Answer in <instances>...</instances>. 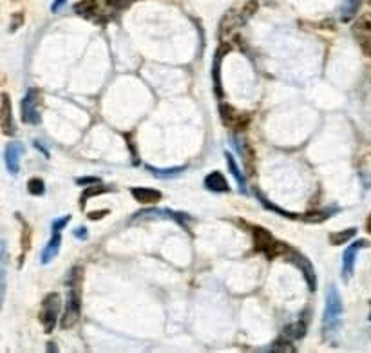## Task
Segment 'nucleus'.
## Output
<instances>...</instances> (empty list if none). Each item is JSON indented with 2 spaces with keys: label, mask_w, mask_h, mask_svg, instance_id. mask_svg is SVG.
Returning <instances> with one entry per match:
<instances>
[{
  "label": "nucleus",
  "mask_w": 371,
  "mask_h": 353,
  "mask_svg": "<svg viewBox=\"0 0 371 353\" xmlns=\"http://www.w3.org/2000/svg\"><path fill=\"white\" fill-rule=\"evenodd\" d=\"M343 297L339 294L335 285H330L326 290V306H324V315H323V335L324 339L330 343H335L337 339L339 330L343 325Z\"/></svg>",
  "instance_id": "obj_1"
},
{
  "label": "nucleus",
  "mask_w": 371,
  "mask_h": 353,
  "mask_svg": "<svg viewBox=\"0 0 371 353\" xmlns=\"http://www.w3.org/2000/svg\"><path fill=\"white\" fill-rule=\"evenodd\" d=\"M127 4L129 2H124V0H82L75 6V11L84 19L105 24L107 20L115 17L116 11H122Z\"/></svg>",
  "instance_id": "obj_2"
},
{
  "label": "nucleus",
  "mask_w": 371,
  "mask_h": 353,
  "mask_svg": "<svg viewBox=\"0 0 371 353\" xmlns=\"http://www.w3.org/2000/svg\"><path fill=\"white\" fill-rule=\"evenodd\" d=\"M252 238H254V245H256L257 252L265 254L268 259H276L279 256H288L290 249L283 245L281 241H277L274 236L268 232L267 229H263V227H254L252 230Z\"/></svg>",
  "instance_id": "obj_3"
},
{
  "label": "nucleus",
  "mask_w": 371,
  "mask_h": 353,
  "mask_svg": "<svg viewBox=\"0 0 371 353\" xmlns=\"http://www.w3.org/2000/svg\"><path fill=\"white\" fill-rule=\"evenodd\" d=\"M60 306H62L60 296L55 294V292L44 297L42 312H40V323L44 325V332H46V334H51L53 330H55V326H57Z\"/></svg>",
  "instance_id": "obj_4"
},
{
  "label": "nucleus",
  "mask_w": 371,
  "mask_h": 353,
  "mask_svg": "<svg viewBox=\"0 0 371 353\" xmlns=\"http://www.w3.org/2000/svg\"><path fill=\"white\" fill-rule=\"evenodd\" d=\"M82 314V290L80 287H71L69 294H67L66 312L62 315V328L69 330L77 325Z\"/></svg>",
  "instance_id": "obj_5"
},
{
  "label": "nucleus",
  "mask_w": 371,
  "mask_h": 353,
  "mask_svg": "<svg viewBox=\"0 0 371 353\" xmlns=\"http://www.w3.org/2000/svg\"><path fill=\"white\" fill-rule=\"evenodd\" d=\"M39 102H40L39 89H29V91L26 93V96L22 98V104H20V115H22V122H24V124L28 125L40 124Z\"/></svg>",
  "instance_id": "obj_6"
},
{
  "label": "nucleus",
  "mask_w": 371,
  "mask_h": 353,
  "mask_svg": "<svg viewBox=\"0 0 371 353\" xmlns=\"http://www.w3.org/2000/svg\"><path fill=\"white\" fill-rule=\"evenodd\" d=\"M288 256H292V263H294L295 267L299 268L301 272H303V276H305L306 283H308V288L312 292L317 290V274H315V268L314 265H312V261H310L306 256H303V254H299L297 250H292L288 252Z\"/></svg>",
  "instance_id": "obj_7"
},
{
  "label": "nucleus",
  "mask_w": 371,
  "mask_h": 353,
  "mask_svg": "<svg viewBox=\"0 0 371 353\" xmlns=\"http://www.w3.org/2000/svg\"><path fill=\"white\" fill-rule=\"evenodd\" d=\"M219 116L223 120V124L227 125V127H230V129H245L248 122H250V116L241 115V113H238V111L229 104L219 105Z\"/></svg>",
  "instance_id": "obj_8"
},
{
  "label": "nucleus",
  "mask_w": 371,
  "mask_h": 353,
  "mask_svg": "<svg viewBox=\"0 0 371 353\" xmlns=\"http://www.w3.org/2000/svg\"><path fill=\"white\" fill-rule=\"evenodd\" d=\"M366 247H370V243H368L366 239H359V241H355L353 245H350L346 250H344V256H343V277L344 279H352L353 276V270H355V259H357V252L361 249H366Z\"/></svg>",
  "instance_id": "obj_9"
},
{
  "label": "nucleus",
  "mask_w": 371,
  "mask_h": 353,
  "mask_svg": "<svg viewBox=\"0 0 371 353\" xmlns=\"http://www.w3.org/2000/svg\"><path fill=\"white\" fill-rule=\"evenodd\" d=\"M232 49V46L227 42H223L216 51L214 57V66H212V80H214V93L218 96L219 100L223 98V87H221V62H223V58L227 57V53Z\"/></svg>",
  "instance_id": "obj_10"
},
{
  "label": "nucleus",
  "mask_w": 371,
  "mask_h": 353,
  "mask_svg": "<svg viewBox=\"0 0 371 353\" xmlns=\"http://www.w3.org/2000/svg\"><path fill=\"white\" fill-rule=\"evenodd\" d=\"M352 33H353V37L357 39L362 51L371 57V20L370 19L357 20V22L353 24Z\"/></svg>",
  "instance_id": "obj_11"
},
{
  "label": "nucleus",
  "mask_w": 371,
  "mask_h": 353,
  "mask_svg": "<svg viewBox=\"0 0 371 353\" xmlns=\"http://www.w3.org/2000/svg\"><path fill=\"white\" fill-rule=\"evenodd\" d=\"M22 154H24V147H22L20 142H10V144L6 145L4 163L8 171H10V174H19Z\"/></svg>",
  "instance_id": "obj_12"
},
{
  "label": "nucleus",
  "mask_w": 371,
  "mask_h": 353,
  "mask_svg": "<svg viewBox=\"0 0 371 353\" xmlns=\"http://www.w3.org/2000/svg\"><path fill=\"white\" fill-rule=\"evenodd\" d=\"M0 125H2V133L6 136H13L17 133V125L13 120V111H11L10 96L2 95V109H0Z\"/></svg>",
  "instance_id": "obj_13"
},
{
  "label": "nucleus",
  "mask_w": 371,
  "mask_h": 353,
  "mask_svg": "<svg viewBox=\"0 0 371 353\" xmlns=\"http://www.w3.org/2000/svg\"><path fill=\"white\" fill-rule=\"evenodd\" d=\"M60 247H62V232L53 230V236L51 239H49V243L46 245V249L42 250V265H49L53 259L57 258L58 252H60Z\"/></svg>",
  "instance_id": "obj_14"
},
{
  "label": "nucleus",
  "mask_w": 371,
  "mask_h": 353,
  "mask_svg": "<svg viewBox=\"0 0 371 353\" xmlns=\"http://www.w3.org/2000/svg\"><path fill=\"white\" fill-rule=\"evenodd\" d=\"M131 194L134 196V200L138 203H145V205H153V203H158L162 200L163 194L156 189H145V187H134L131 189Z\"/></svg>",
  "instance_id": "obj_15"
},
{
  "label": "nucleus",
  "mask_w": 371,
  "mask_h": 353,
  "mask_svg": "<svg viewBox=\"0 0 371 353\" xmlns=\"http://www.w3.org/2000/svg\"><path fill=\"white\" fill-rule=\"evenodd\" d=\"M205 187L212 192H229L230 191L229 182H227L223 174L218 171L210 172L209 176L205 178Z\"/></svg>",
  "instance_id": "obj_16"
},
{
  "label": "nucleus",
  "mask_w": 371,
  "mask_h": 353,
  "mask_svg": "<svg viewBox=\"0 0 371 353\" xmlns=\"http://www.w3.org/2000/svg\"><path fill=\"white\" fill-rule=\"evenodd\" d=\"M362 6V0H344V6L341 8V20L343 22H352L355 15L359 13Z\"/></svg>",
  "instance_id": "obj_17"
},
{
  "label": "nucleus",
  "mask_w": 371,
  "mask_h": 353,
  "mask_svg": "<svg viewBox=\"0 0 371 353\" xmlns=\"http://www.w3.org/2000/svg\"><path fill=\"white\" fill-rule=\"evenodd\" d=\"M225 158H227V165H229L230 172H232V176L236 178V182H238L239 191L245 194V192H247V187H245V176L241 174V171H239L238 163H236V160H234V156L230 153H225Z\"/></svg>",
  "instance_id": "obj_18"
},
{
  "label": "nucleus",
  "mask_w": 371,
  "mask_h": 353,
  "mask_svg": "<svg viewBox=\"0 0 371 353\" xmlns=\"http://www.w3.org/2000/svg\"><path fill=\"white\" fill-rule=\"evenodd\" d=\"M355 236H357V229H346L341 230V232H333V234H330V243L339 247V245H344L348 243V241H352Z\"/></svg>",
  "instance_id": "obj_19"
},
{
  "label": "nucleus",
  "mask_w": 371,
  "mask_h": 353,
  "mask_svg": "<svg viewBox=\"0 0 371 353\" xmlns=\"http://www.w3.org/2000/svg\"><path fill=\"white\" fill-rule=\"evenodd\" d=\"M256 194H257V200H259V203H261V205L265 207V209L272 210V212H277V214L283 216V218H288V220H295V218H297V216L292 214V212H286V210L281 209V207H277V205H274V203H270V201H268L267 198L263 196V194L259 191H256Z\"/></svg>",
  "instance_id": "obj_20"
},
{
  "label": "nucleus",
  "mask_w": 371,
  "mask_h": 353,
  "mask_svg": "<svg viewBox=\"0 0 371 353\" xmlns=\"http://www.w3.org/2000/svg\"><path fill=\"white\" fill-rule=\"evenodd\" d=\"M306 334V325L305 321L301 319L297 321V323H294V325L286 326L285 328V337H288V339H301V337H305Z\"/></svg>",
  "instance_id": "obj_21"
},
{
  "label": "nucleus",
  "mask_w": 371,
  "mask_h": 353,
  "mask_svg": "<svg viewBox=\"0 0 371 353\" xmlns=\"http://www.w3.org/2000/svg\"><path fill=\"white\" fill-rule=\"evenodd\" d=\"M111 191H113L111 187H105V185H102V183L87 187V191H84V194H82V207L86 205V201L91 200V198L100 196V194H105V192H111Z\"/></svg>",
  "instance_id": "obj_22"
},
{
  "label": "nucleus",
  "mask_w": 371,
  "mask_h": 353,
  "mask_svg": "<svg viewBox=\"0 0 371 353\" xmlns=\"http://www.w3.org/2000/svg\"><path fill=\"white\" fill-rule=\"evenodd\" d=\"M147 169L151 172H153L156 178H163V180H167V178H174V176H180L181 172H183V169L185 167H174V169H154L151 167V165H147Z\"/></svg>",
  "instance_id": "obj_23"
},
{
  "label": "nucleus",
  "mask_w": 371,
  "mask_h": 353,
  "mask_svg": "<svg viewBox=\"0 0 371 353\" xmlns=\"http://www.w3.org/2000/svg\"><path fill=\"white\" fill-rule=\"evenodd\" d=\"M28 192L33 196H44L46 194V185L40 178H31L28 182Z\"/></svg>",
  "instance_id": "obj_24"
},
{
  "label": "nucleus",
  "mask_w": 371,
  "mask_h": 353,
  "mask_svg": "<svg viewBox=\"0 0 371 353\" xmlns=\"http://www.w3.org/2000/svg\"><path fill=\"white\" fill-rule=\"evenodd\" d=\"M82 277H84V270H82L80 267H75L71 272H69V276H67V287H80Z\"/></svg>",
  "instance_id": "obj_25"
},
{
  "label": "nucleus",
  "mask_w": 371,
  "mask_h": 353,
  "mask_svg": "<svg viewBox=\"0 0 371 353\" xmlns=\"http://www.w3.org/2000/svg\"><path fill=\"white\" fill-rule=\"evenodd\" d=\"M330 216H332L330 212H310L303 220H305L306 223H323V221L328 220Z\"/></svg>",
  "instance_id": "obj_26"
},
{
  "label": "nucleus",
  "mask_w": 371,
  "mask_h": 353,
  "mask_svg": "<svg viewBox=\"0 0 371 353\" xmlns=\"http://www.w3.org/2000/svg\"><path fill=\"white\" fill-rule=\"evenodd\" d=\"M98 183H102V180L96 176H84V178H78L77 180V185H82V187L98 185Z\"/></svg>",
  "instance_id": "obj_27"
},
{
  "label": "nucleus",
  "mask_w": 371,
  "mask_h": 353,
  "mask_svg": "<svg viewBox=\"0 0 371 353\" xmlns=\"http://www.w3.org/2000/svg\"><path fill=\"white\" fill-rule=\"evenodd\" d=\"M71 221V218L69 216H66V218H60V220H55L53 221V230H58V232H62L64 227H66L67 223Z\"/></svg>",
  "instance_id": "obj_28"
},
{
  "label": "nucleus",
  "mask_w": 371,
  "mask_h": 353,
  "mask_svg": "<svg viewBox=\"0 0 371 353\" xmlns=\"http://www.w3.org/2000/svg\"><path fill=\"white\" fill-rule=\"evenodd\" d=\"M109 214V210H98V212H91V214H87V218L89 220H102V218H105V216Z\"/></svg>",
  "instance_id": "obj_29"
},
{
  "label": "nucleus",
  "mask_w": 371,
  "mask_h": 353,
  "mask_svg": "<svg viewBox=\"0 0 371 353\" xmlns=\"http://www.w3.org/2000/svg\"><path fill=\"white\" fill-rule=\"evenodd\" d=\"M66 4H67V0H55V2H53V6H51V11H53V13H58V11L62 10V8Z\"/></svg>",
  "instance_id": "obj_30"
},
{
  "label": "nucleus",
  "mask_w": 371,
  "mask_h": 353,
  "mask_svg": "<svg viewBox=\"0 0 371 353\" xmlns=\"http://www.w3.org/2000/svg\"><path fill=\"white\" fill-rule=\"evenodd\" d=\"M256 8H257L256 2H250V4H248V6H245V11H243L245 19H247V17H250V15H254Z\"/></svg>",
  "instance_id": "obj_31"
},
{
  "label": "nucleus",
  "mask_w": 371,
  "mask_h": 353,
  "mask_svg": "<svg viewBox=\"0 0 371 353\" xmlns=\"http://www.w3.org/2000/svg\"><path fill=\"white\" fill-rule=\"evenodd\" d=\"M75 238L87 239V229H86V227H78V229L75 230Z\"/></svg>",
  "instance_id": "obj_32"
},
{
  "label": "nucleus",
  "mask_w": 371,
  "mask_h": 353,
  "mask_svg": "<svg viewBox=\"0 0 371 353\" xmlns=\"http://www.w3.org/2000/svg\"><path fill=\"white\" fill-rule=\"evenodd\" d=\"M20 24H22V15H17V22H15V17L13 22H11V31H17L20 28Z\"/></svg>",
  "instance_id": "obj_33"
},
{
  "label": "nucleus",
  "mask_w": 371,
  "mask_h": 353,
  "mask_svg": "<svg viewBox=\"0 0 371 353\" xmlns=\"http://www.w3.org/2000/svg\"><path fill=\"white\" fill-rule=\"evenodd\" d=\"M366 230L371 234V214H370V218H368V221H366Z\"/></svg>",
  "instance_id": "obj_34"
},
{
  "label": "nucleus",
  "mask_w": 371,
  "mask_h": 353,
  "mask_svg": "<svg viewBox=\"0 0 371 353\" xmlns=\"http://www.w3.org/2000/svg\"><path fill=\"white\" fill-rule=\"evenodd\" d=\"M48 350H49V352H57V348H55V346H53V343H49Z\"/></svg>",
  "instance_id": "obj_35"
},
{
  "label": "nucleus",
  "mask_w": 371,
  "mask_h": 353,
  "mask_svg": "<svg viewBox=\"0 0 371 353\" xmlns=\"http://www.w3.org/2000/svg\"><path fill=\"white\" fill-rule=\"evenodd\" d=\"M370 4H371V0H370Z\"/></svg>",
  "instance_id": "obj_36"
}]
</instances>
